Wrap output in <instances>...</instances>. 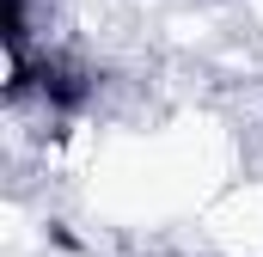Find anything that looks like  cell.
Masks as SVG:
<instances>
[{
	"label": "cell",
	"instance_id": "cell-1",
	"mask_svg": "<svg viewBox=\"0 0 263 257\" xmlns=\"http://www.w3.org/2000/svg\"><path fill=\"white\" fill-rule=\"evenodd\" d=\"M18 92H37L55 117H80V111L92 104V74L73 62V56H31ZM18 92H12V98H18Z\"/></svg>",
	"mask_w": 263,
	"mask_h": 257
}]
</instances>
